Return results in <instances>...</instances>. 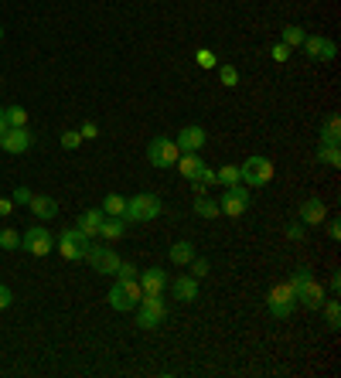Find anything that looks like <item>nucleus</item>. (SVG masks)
<instances>
[{
  "label": "nucleus",
  "instance_id": "f257e3e1",
  "mask_svg": "<svg viewBox=\"0 0 341 378\" xmlns=\"http://www.w3.org/2000/svg\"><path fill=\"white\" fill-rule=\"evenodd\" d=\"M134 310H136V327H144V330H153V327H161L168 321V304H164L161 293H144Z\"/></svg>",
  "mask_w": 341,
  "mask_h": 378
},
{
  "label": "nucleus",
  "instance_id": "f03ea898",
  "mask_svg": "<svg viewBox=\"0 0 341 378\" xmlns=\"http://www.w3.org/2000/svg\"><path fill=\"white\" fill-rule=\"evenodd\" d=\"M239 181L249 188H266L273 181V160L270 157H249L246 164H239Z\"/></svg>",
  "mask_w": 341,
  "mask_h": 378
},
{
  "label": "nucleus",
  "instance_id": "7ed1b4c3",
  "mask_svg": "<svg viewBox=\"0 0 341 378\" xmlns=\"http://www.w3.org/2000/svg\"><path fill=\"white\" fill-rule=\"evenodd\" d=\"M161 215V198L157 194H151V191H140V194H134L130 201H126V222H153Z\"/></svg>",
  "mask_w": 341,
  "mask_h": 378
},
{
  "label": "nucleus",
  "instance_id": "20e7f679",
  "mask_svg": "<svg viewBox=\"0 0 341 378\" xmlns=\"http://www.w3.org/2000/svg\"><path fill=\"white\" fill-rule=\"evenodd\" d=\"M140 296H144V290H140V283H136V276H134V279H117L106 300H109L113 310H134L140 304Z\"/></svg>",
  "mask_w": 341,
  "mask_h": 378
},
{
  "label": "nucleus",
  "instance_id": "39448f33",
  "mask_svg": "<svg viewBox=\"0 0 341 378\" xmlns=\"http://www.w3.org/2000/svg\"><path fill=\"white\" fill-rule=\"evenodd\" d=\"M266 307H270V313L276 321H287L290 313H293V307H297L293 287H290V283H276V287L266 293Z\"/></svg>",
  "mask_w": 341,
  "mask_h": 378
},
{
  "label": "nucleus",
  "instance_id": "423d86ee",
  "mask_svg": "<svg viewBox=\"0 0 341 378\" xmlns=\"http://www.w3.org/2000/svg\"><path fill=\"white\" fill-rule=\"evenodd\" d=\"M89 245H92V239L85 235L82 228H65V232L55 239V249H58L65 259H85Z\"/></svg>",
  "mask_w": 341,
  "mask_h": 378
},
{
  "label": "nucleus",
  "instance_id": "0eeeda50",
  "mask_svg": "<svg viewBox=\"0 0 341 378\" xmlns=\"http://www.w3.org/2000/svg\"><path fill=\"white\" fill-rule=\"evenodd\" d=\"M147 157H151V164L157 167V171H168V167H174V164H178L181 150H178V143H174V140L153 137L151 143H147Z\"/></svg>",
  "mask_w": 341,
  "mask_h": 378
},
{
  "label": "nucleus",
  "instance_id": "6e6552de",
  "mask_svg": "<svg viewBox=\"0 0 341 378\" xmlns=\"http://www.w3.org/2000/svg\"><path fill=\"white\" fill-rule=\"evenodd\" d=\"M21 249H24L28 256H48L51 249H55V235H51L45 225H31V228L21 235Z\"/></svg>",
  "mask_w": 341,
  "mask_h": 378
},
{
  "label": "nucleus",
  "instance_id": "1a4fd4ad",
  "mask_svg": "<svg viewBox=\"0 0 341 378\" xmlns=\"http://www.w3.org/2000/svg\"><path fill=\"white\" fill-rule=\"evenodd\" d=\"M31 147H34V133L28 126H7L4 137H0V150H7V154H28Z\"/></svg>",
  "mask_w": 341,
  "mask_h": 378
},
{
  "label": "nucleus",
  "instance_id": "9d476101",
  "mask_svg": "<svg viewBox=\"0 0 341 378\" xmlns=\"http://www.w3.org/2000/svg\"><path fill=\"white\" fill-rule=\"evenodd\" d=\"M85 262L102 276H113L119 266V256L109 249V245H89V252H85Z\"/></svg>",
  "mask_w": 341,
  "mask_h": 378
},
{
  "label": "nucleus",
  "instance_id": "9b49d317",
  "mask_svg": "<svg viewBox=\"0 0 341 378\" xmlns=\"http://www.w3.org/2000/svg\"><path fill=\"white\" fill-rule=\"evenodd\" d=\"M246 208H249V191L236 188H225L219 198V211L222 215H229V218H239V215H246Z\"/></svg>",
  "mask_w": 341,
  "mask_h": 378
},
{
  "label": "nucleus",
  "instance_id": "f8f14e48",
  "mask_svg": "<svg viewBox=\"0 0 341 378\" xmlns=\"http://www.w3.org/2000/svg\"><path fill=\"white\" fill-rule=\"evenodd\" d=\"M301 48L307 52L310 62H331V58L338 55V45H335L331 38H321V35H307Z\"/></svg>",
  "mask_w": 341,
  "mask_h": 378
},
{
  "label": "nucleus",
  "instance_id": "ddd939ff",
  "mask_svg": "<svg viewBox=\"0 0 341 378\" xmlns=\"http://www.w3.org/2000/svg\"><path fill=\"white\" fill-rule=\"evenodd\" d=\"M205 140H208V133H205V126H198V123H191V126H181V133H178V150L181 154H198L205 147Z\"/></svg>",
  "mask_w": 341,
  "mask_h": 378
},
{
  "label": "nucleus",
  "instance_id": "4468645a",
  "mask_svg": "<svg viewBox=\"0 0 341 378\" xmlns=\"http://www.w3.org/2000/svg\"><path fill=\"white\" fill-rule=\"evenodd\" d=\"M293 293H297V304H301L304 310H321V304H324V287L318 283V279H314V276H310V279H304V283H301V287H297Z\"/></svg>",
  "mask_w": 341,
  "mask_h": 378
},
{
  "label": "nucleus",
  "instance_id": "2eb2a0df",
  "mask_svg": "<svg viewBox=\"0 0 341 378\" xmlns=\"http://www.w3.org/2000/svg\"><path fill=\"white\" fill-rule=\"evenodd\" d=\"M136 283H140V290H144V293H164L170 279H168V273H164L161 266H151V269L136 273Z\"/></svg>",
  "mask_w": 341,
  "mask_h": 378
},
{
  "label": "nucleus",
  "instance_id": "dca6fc26",
  "mask_svg": "<svg viewBox=\"0 0 341 378\" xmlns=\"http://www.w3.org/2000/svg\"><path fill=\"white\" fill-rule=\"evenodd\" d=\"M168 287H170V293H174V300H181V304L198 300V279H195V276H178Z\"/></svg>",
  "mask_w": 341,
  "mask_h": 378
},
{
  "label": "nucleus",
  "instance_id": "f3484780",
  "mask_svg": "<svg viewBox=\"0 0 341 378\" xmlns=\"http://www.w3.org/2000/svg\"><path fill=\"white\" fill-rule=\"evenodd\" d=\"M297 218L304 225H321L328 218V208H324L321 198H307L304 205H301V211H297Z\"/></svg>",
  "mask_w": 341,
  "mask_h": 378
},
{
  "label": "nucleus",
  "instance_id": "a211bd4d",
  "mask_svg": "<svg viewBox=\"0 0 341 378\" xmlns=\"http://www.w3.org/2000/svg\"><path fill=\"white\" fill-rule=\"evenodd\" d=\"M102 218H106V215H102V208H89V211H82V215H79V222H75V228H82V232L89 235V239H96V235H99Z\"/></svg>",
  "mask_w": 341,
  "mask_h": 378
},
{
  "label": "nucleus",
  "instance_id": "6ab92c4d",
  "mask_svg": "<svg viewBox=\"0 0 341 378\" xmlns=\"http://www.w3.org/2000/svg\"><path fill=\"white\" fill-rule=\"evenodd\" d=\"M31 211H34V218H55L58 215V201L55 198H48V194H31Z\"/></svg>",
  "mask_w": 341,
  "mask_h": 378
},
{
  "label": "nucleus",
  "instance_id": "aec40b11",
  "mask_svg": "<svg viewBox=\"0 0 341 378\" xmlns=\"http://www.w3.org/2000/svg\"><path fill=\"white\" fill-rule=\"evenodd\" d=\"M126 235V218H102V225H99V239H106V242H119Z\"/></svg>",
  "mask_w": 341,
  "mask_h": 378
},
{
  "label": "nucleus",
  "instance_id": "412c9836",
  "mask_svg": "<svg viewBox=\"0 0 341 378\" xmlns=\"http://www.w3.org/2000/svg\"><path fill=\"white\" fill-rule=\"evenodd\" d=\"M178 171H181V177H188V181H195L198 177V171L205 167V160L198 154H181L178 157V164H174Z\"/></svg>",
  "mask_w": 341,
  "mask_h": 378
},
{
  "label": "nucleus",
  "instance_id": "4be33fe9",
  "mask_svg": "<svg viewBox=\"0 0 341 378\" xmlns=\"http://www.w3.org/2000/svg\"><path fill=\"white\" fill-rule=\"evenodd\" d=\"M195 256H198V252H195V242L181 239V242H174V245H170V262H174V266H188Z\"/></svg>",
  "mask_w": 341,
  "mask_h": 378
},
{
  "label": "nucleus",
  "instance_id": "5701e85b",
  "mask_svg": "<svg viewBox=\"0 0 341 378\" xmlns=\"http://www.w3.org/2000/svg\"><path fill=\"white\" fill-rule=\"evenodd\" d=\"M195 215L198 218H219V201L215 198H208V194H195Z\"/></svg>",
  "mask_w": 341,
  "mask_h": 378
},
{
  "label": "nucleus",
  "instance_id": "b1692460",
  "mask_svg": "<svg viewBox=\"0 0 341 378\" xmlns=\"http://www.w3.org/2000/svg\"><path fill=\"white\" fill-rule=\"evenodd\" d=\"M102 215L123 218V215H126V198H123V194H106V198H102Z\"/></svg>",
  "mask_w": 341,
  "mask_h": 378
},
{
  "label": "nucleus",
  "instance_id": "393cba45",
  "mask_svg": "<svg viewBox=\"0 0 341 378\" xmlns=\"http://www.w3.org/2000/svg\"><path fill=\"white\" fill-rule=\"evenodd\" d=\"M318 160H321V164H328V167H341L338 143H321V147H318Z\"/></svg>",
  "mask_w": 341,
  "mask_h": 378
},
{
  "label": "nucleus",
  "instance_id": "a878e982",
  "mask_svg": "<svg viewBox=\"0 0 341 378\" xmlns=\"http://www.w3.org/2000/svg\"><path fill=\"white\" fill-rule=\"evenodd\" d=\"M338 140H341V123H338V116L331 113L321 126V143H338Z\"/></svg>",
  "mask_w": 341,
  "mask_h": 378
},
{
  "label": "nucleus",
  "instance_id": "bb28decb",
  "mask_svg": "<svg viewBox=\"0 0 341 378\" xmlns=\"http://www.w3.org/2000/svg\"><path fill=\"white\" fill-rule=\"evenodd\" d=\"M304 38H307L304 28H297V24H287V28H283V38H280V41H283L290 52H293V48H301V45H304Z\"/></svg>",
  "mask_w": 341,
  "mask_h": 378
},
{
  "label": "nucleus",
  "instance_id": "cd10ccee",
  "mask_svg": "<svg viewBox=\"0 0 341 378\" xmlns=\"http://www.w3.org/2000/svg\"><path fill=\"white\" fill-rule=\"evenodd\" d=\"M321 310H324V321H328V327H331V330H338V327H341V307H338V300H324Z\"/></svg>",
  "mask_w": 341,
  "mask_h": 378
},
{
  "label": "nucleus",
  "instance_id": "c85d7f7f",
  "mask_svg": "<svg viewBox=\"0 0 341 378\" xmlns=\"http://www.w3.org/2000/svg\"><path fill=\"white\" fill-rule=\"evenodd\" d=\"M4 123L7 126H28V109L24 106H7L4 109Z\"/></svg>",
  "mask_w": 341,
  "mask_h": 378
},
{
  "label": "nucleus",
  "instance_id": "c756f323",
  "mask_svg": "<svg viewBox=\"0 0 341 378\" xmlns=\"http://www.w3.org/2000/svg\"><path fill=\"white\" fill-rule=\"evenodd\" d=\"M215 184H222V188H236L239 184V167L236 164H229V167L215 171Z\"/></svg>",
  "mask_w": 341,
  "mask_h": 378
},
{
  "label": "nucleus",
  "instance_id": "7c9ffc66",
  "mask_svg": "<svg viewBox=\"0 0 341 378\" xmlns=\"http://www.w3.org/2000/svg\"><path fill=\"white\" fill-rule=\"evenodd\" d=\"M212 184H215V171L205 164L202 171H198V177H195V191H198V194H205V191L212 188Z\"/></svg>",
  "mask_w": 341,
  "mask_h": 378
},
{
  "label": "nucleus",
  "instance_id": "2f4dec72",
  "mask_svg": "<svg viewBox=\"0 0 341 378\" xmlns=\"http://www.w3.org/2000/svg\"><path fill=\"white\" fill-rule=\"evenodd\" d=\"M0 249H21V232L17 228H0Z\"/></svg>",
  "mask_w": 341,
  "mask_h": 378
},
{
  "label": "nucleus",
  "instance_id": "473e14b6",
  "mask_svg": "<svg viewBox=\"0 0 341 378\" xmlns=\"http://www.w3.org/2000/svg\"><path fill=\"white\" fill-rule=\"evenodd\" d=\"M219 82L225 89H236L239 86V69L236 65H219Z\"/></svg>",
  "mask_w": 341,
  "mask_h": 378
},
{
  "label": "nucleus",
  "instance_id": "72a5a7b5",
  "mask_svg": "<svg viewBox=\"0 0 341 378\" xmlns=\"http://www.w3.org/2000/svg\"><path fill=\"white\" fill-rule=\"evenodd\" d=\"M195 62H198L202 69H215V65H219V58H215L212 48H198V52H195Z\"/></svg>",
  "mask_w": 341,
  "mask_h": 378
},
{
  "label": "nucleus",
  "instance_id": "f704fd0d",
  "mask_svg": "<svg viewBox=\"0 0 341 378\" xmlns=\"http://www.w3.org/2000/svg\"><path fill=\"white\" fill-rule=\"evenodd\" d=\"M188 266H191V276H195V279H202V276H208L212 273V266H208V259H191V262H188Z\"/></svg>",
  "mask_w": 341,
  "mask_h": 378
},
{
  "label": "nucleus",
  "instance_id": "c9c22d12",
  "mask_svg": "<svg viewBox=\"0 0 341 378\" xmlns=\"http://www.w3.org/2000/svg\"><path fill=\"white\" fill-rule=\"evenodd\" d=\"M62 147H65V150L82 147V133H79V130H65V133H62Z\"/></svg>",
  "mask_w": 341,
  "mask_h": 378
},
{
  "label": "nucleus",
  "instance_id": "e433bc0d",
  "mask_svg": "<svg viewBox=\"0 0 341 378\" xmlns=\"http://www.w3.org/2000/svg\"><path fill=\"white\" fill-rule=\"evenodd\" d=\"M136 273H140V269H136L134 262H123V259H119V266H117V273L113 276H119V279H134Z\"/></svg>",
  "mask_w": 341,
  "mask_h": 378
},
{
  "label": "nucleus",
  "instance_id": "4c0bfd02",
  "mask_svg": "<svg viewBox=\"0 0 341 378\" xmlns=\"http://www.w3.org/2000/svg\"><path fill=\"white\" fill-rule=\"evenodd\" d=\"M11 201H14V205H28V201H31V188H24V184L14 188L11 191Z\"/></svg>",
  "mask_w": 341,
  "mask_h": 378
},
{
  "label": "nucleus",
  "instance_id": "58836bf2",
  "mask_svg": "<svg viewBox=\"0 0 341 378\" xmlns=\"http://www.w3.org/2000/svg\"><path fill=\"white\" fill-rule=\"evenodd\" d=\"M304 232H307V225H304V222H290V225H287V239H293V242L304 239Z\"/></svg>",
  "mask_w": 341,
  "mask_h": 378
},
{
  "label": "nucleus",
  "instance_id": "ea45409f",
  "mask_svg": "<svg viewBox=\"0 0 341 378\" xmlns=\"http://www.w3.org/2000/svg\"><path fill=\"white\" fill-rule=\"evenodd\" d=\"M270 58H273V62H287V58H290V48L283 45V41H280V45H273V48H270Z\"/></svg>",
  "mask_w": 341,
  "mask_h": 378
},
{
  "label": "nucleus",
  "instance_id": "a19ab883",
  "mask_svg": "<svg viewBox=\"0 0 341 378\" xmlns=\"http://www.w3.org/2000/svg\"><path fill=\"white\" fill-rule=\"evenodd\" d=\"M79 133H82V140H96V137H99V126L89 120V123H82V126H79Z\"/></svg>",
  "mask_w": 341,
  "mask_h": 378
},
{
  "label": "nucleus",
  "instance_id": "79ce46f5",
  "mask_svg": "<svg viewBox=\"0 0 341 378\" xmlns=\"http://www.w3.org/2000/svg\"><path fill=\"white\" fill-rule=\"evenodd\" d=\"M11 304H14V293H11V287H4V283H0V310H7Z\"/></svg>",
  "mask_w": 341,
  "mask_h": 378
},
{
  "label": "nucleus",
  "instance_id": "37998d69",
  "mask_svg": "<svg viewBox=\"0 0 341 378\" xmlns=\"http://www.w3.org/2000/svg\"><path fill=\"white\" fill-rule=\"evenodd\" d=\"M14 215V201L11 198H0V218H11Z\"/></svg>",
  "mask_w": 341,
  "mask_h": 378
},
{
  "label": "nucleus",
  "instance_id": "c03bdc74",
  "mask_svg": "<svg viewBox=\"0 0 341 378\" xmlns=\"http://www.w3.org/2000/svg\"><path fill=\"white\" fill-rule=\"evenodd\" d=\"M328 235H331V239H335V242L341 239V225L335 222V218H331V222H328Z\"/></svg>",
  "mask_w": 341,
  "mask_h": 378
},
{
  "label": "nucleus",
  "instance_id": "a18cd8bd",
  "mask_svg": "<svg viewBox=\"0 0 341 378\" xmlns=\"http://www.w3.org/2000/svg\"><path fill=\"white\" fill-rule=\"evenodd\" d=\"M338 290H341V276L335 273V276H331V293H338Z\"/></svg>",
  "mask_w": 341,
  "mask_h": 378
},
{
  "label": "nucleus",
  "instance_id": "49530a36",
  "mask_svg": "<svg viewBox=\"0 0 341 378\" xmlns=\"http://www.w3.org/2000/svg\"><path fill=\"white\" fill-rule=\"evenodd\" d=\"M4 130H7V123H4V106H0V137H4Z\"/></svg>",
  "mask_w": 341,
  "mask_h": 378
},
{
  "label": "nucleus",
  "instance_id": "de8ad7c7",
  "mask_svg": "<svg viewBox=\"0 0 341 378\" xmlns=\"http://www.w3.org/2000/svg\"><path fill=\"white\" fill-rule=\"evenodd\" d=\"M0 41H4V28H0Z\"/></svg>",
  "mask_w": 341,
  "mask_h": 378
}]
</instances>
